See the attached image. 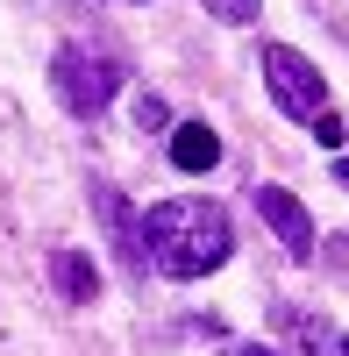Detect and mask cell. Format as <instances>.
<instances>
[{
	"instance_id": "3",
	"label": "cell",
	"mask_w": 349,
	"mask_h": 356,
	"mask_svg": "<svg viewBox=\"0 0 349 356\" xmlns=\"http://www.w3.org/2000/svg\"><path fill=\"white\" fill-rule=\"evenodd\" d=\"M264 86H271V100L293 114V122H314V114H328V86H321V65H314L307 50L293 43H264Z\"/></svg>"
},
{
	"instance_id": "9",
	"label": "cell",
	"mask_w": 349,
	"mask_h": 356,
	"mask_svg": "<svg viewBox=\"0 0 349 356\" xmlns=\"http://www.w3.org/2000/svg\"><path fill=\"white\" fill-rule=\"evenodd\" d=\"M136 129H143V136H150V129H171V107H164L157 93H143V100H136Z\"/></svg>"
},
{
	"instance_id": "10",
	"label": "cell",
	"mask_w": 349,
	"mask_h": 356,
	"mask_svg": "<svg viewBox=\"0 0 349 356\" xmlns=\"http://www.w3.org/2000/svg\"><path fill=\"white\" fill-rule=\"evenodd\" d=\"M307 129H314V136H321V150H342V143H349V129L335 122V107H328V114H314V122H307Z\"/></svg>"
},
{
	"instance_id": "11",
	"label": "cell",
	"mask_w": 349,
	"mask_h": 356,
	"mask_svg": "<svg viewBox=\"0 0 349 356\" xmlns=\"http://www.w3.org/2000/svg\"><path fill=\"white\" fill-rule=\"evenodd\" d=\"M228 356H285V349H271V342H243V349H228Z\"/></svg>"
},
{
	"instance_id": "13",
	"label": "cell",
	"mask_w": 349,
	"mask_h": 356,
	"mask_svg": "<svg viewBox=\"0 0 349 356\" xmlns=\"http://www.w3.org/2000/svg\"><path fill=\"white\" fill-rule=\"evenodd\" d=\"M342 356H349V342H342Z\"/></svg>"
},
{
	"instance_id": "5",
	"label": "cell",
	"mask_w": 349,
	"mask_h": 356,
	"mask_svg": "<svg viewBox=\"0 0 349 356\" xmlns=\"http://www.w3.org/2000/svg\"><path fill=\"white\" fill-rule=\"evenodd\" d=\"M250 207H257V221H264V228H271L293 257H314V214H307V207L285 193V186H257V193H250Z\"/></svg>"
},
{
	"instance_id": "1",
	"label": "cell",
	"mask_w": 349,
	"mask_h": 356,
	"mask_svg": "<svg viewBox=\"0 0 349 356\" xmlns=\"http://www.w3.org/2000/svg\"><path fill=\"white\" fill-rule=\"evenodd\" d=\"M236 250V221H228V207L214 200H157L150 214H143V257L157 264L164 278H207L228 264Z\"/></svg>"
},
{
	"instance_id": "4",
	"label": "cell",
	"mask_w": 349,
	"mask_h": 356,
	"mask_svg": "<svg viewBox=\"0 0 349 356\" xmlns=\"http://www.w3.org/2000/svg\"><path fill=\"white\" fill-rule=\"evenodd\" d=\"M86 200H93V214H100V228H107L114 257H122L129 271H150V257H143V214L107 186V178H93V186H86Z\"/></svg>"
},
{
	"instance_id": "8",
	"label": "cell",
	"mask_w": 349,
	"mask_h": 356,
	"mask_svg": "<svg viewBox=\"0 0 349 356\" xmlns=\"http://www.w3.org/2000/svg\"><path fill=\"white\" fill-rule=\"evenodd\" d=\"M207 15H214V22H236V29H243V22H264V0H207Z\"/></svg>"
},
{
	"instance_id": "12",
	"label": "cell",
	"mask_w": 349,
	"mask_h": 356,
	"mask_svg": "<svg viewBox=\"0 0 349 356\" xmlns=\"http://www.w3.org/2000/svg\"><path fill=\"white\" fill-rule=\"evenodd\" d=\"M335 178H342V186H349V157H342V164H335Z\"/></svg>"
},
{
	"instance_id": "6",
	"label": "cell",
	"mask_w": 349,
	"mask_h": 356,
	"mask_svg": "<svg viewBox=\"0 0 349 356\" xmlns=\"http://www.w3.org/2000/svg\"><path fill=\"white\" fill-rule=\"evenodd\" d=\"M50 285H57L65 307H93L100 300V271H93L86 250H50Z\"/></svg>"
},
{
	"instance_id": "2",
	"label": "cell",
	"mask_w": 349,
	"mask_h": 356,
	"mask_svg": "<svg viewBox=\"0 0 349 356\" xmlns=\"http://www.w3.org/2000/svg\"><path fill=\"white\" fill-rule=\"evenodd\" d=\"M50 86H57V100H65V114L100 122V114L114 107V93H122V57H114V50H86V43H65V50L50 57Z\"/></svg>"
},
{
	"instance_id": "7",
	"label": "cell",
	"mask_w": 349,
	"mask_h": 356,
	"mask_svg": "<svg viewBox=\"0 0 349 356\" xmlns=\"http://www.w3.org/2000/svg\"><path fill=\"white\" fill-rule=\"evenodd\" d=\"M171 164H179V171H214L221 164V136L207 129V122H179V129H171Z\"/></svg>"
}]
</instances>
